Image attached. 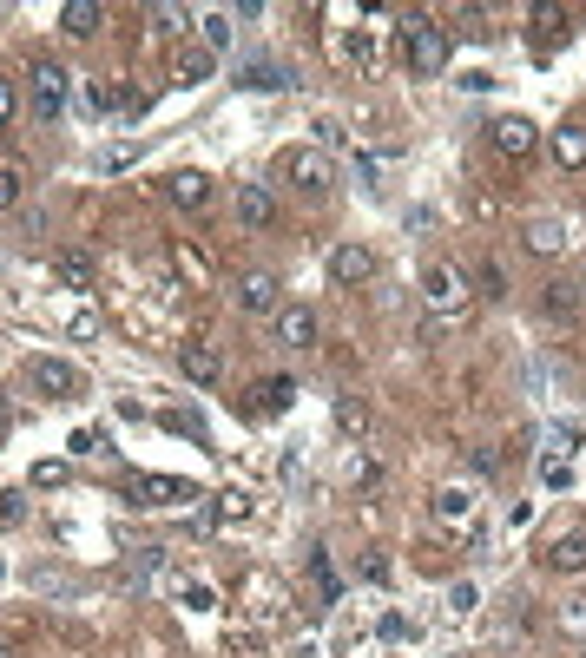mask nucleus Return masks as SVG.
I'll return each instance as SVG.
<instances>
[{"label": "nucleus", "mask_w": 586, "mask_h": 658, "mask_svg": "<svg viewBox=\"0 0 586 658\" xmlns=\"http://www.w3.org/2000/svg\"><path fill=\"white\" fill-rule=\"evenodd\" d=\"M20 520H27V501L20 494H0V527H20Z\"/></svg>", "instance_id": "c9c22d12"}, {"label": "nucleus", "mask_w": 586, "mask_h": 658, "mask_svg": "<svg viewBox=\"0 0 586 658\" xmlns=\"http://www.w3.org/2000/svg\"><path fill=\"white\" fill-rule=\"evenodd\" d=\"M73 106V73L53 60L33 66V119H60V112Z\"/></svg>", "instance_id": "7ed1b4c3"}, {"label": "nucleus", "mask_w": 586, "mask_h": 658, "mask_svg": "<svg viewBox=\"0 0 586 658\" xmlns=\"http://www.w3.org/2000/svg\"><path fill=\"white\" fill-rule=\"evenodd\" d=\"M132 158H139V145H126V139H119V145H99V158H93V165H99V172H126Z\"/></svg>", "instance_id": "c85d7f7f"}, {"label": "nucleus", "mask_w": 586, "mask_h": 658, "mask_svg": "<svg viewBox=\"0 0 586 658\" xmlns=\"http://www.w3.org/2000/svg\"><path fill=\"white\" fill-rule=\"evenodd\" d=\"M178 599H185L191 612H205V606H211V586H205V580H185V586H178Z\"/></svg>", "instance_id": "f704fd0d"}, {"label": "nucleus", "mask_w": 586, "mask_h": 658, "mask_svg": "<svg viewBox=\"0 0 586 658\" xmlns=\"http://www.w3.org/2000/svg\"><path fill=\"white\" fill-rule=\"evenodd\" d=\"M27 382L47 395V402H73V395H80V369L60 362V356H27Z\"/></svg>", "instance_id": "20e7f679"}, {"label": "nucleus", "mask_w": 586, "mask_h": 658, "mask_svg": "<svg viewBox=\"0 0 586 658\" xmlns=\"http://www.w3.org/2000/svg\"><path fill=\"white\" fill-rule=\"evenodd\" d=\"M317 139H323V145H343V139H349V132H343V126H336V119H317Z\"/></svg>", "instance_id": "a18cd8bd"}, {"label": "nucleus", "mask_w": 586, "mask_h": 658, "mask_svg": "<svg viewBox=\"0 0 586 658\" xmlns=\"http://www.w3.org/2000/svg\"><path fill=\"white\" fill-rule=\"evenodd\" d=\"M0 658H14V652H7V639H0Z\"/></svg>", "instance_id": "09e8293b"}, {"label": "nucleus", "mask_w": 586, "mask_h": 658, "mask_svg": "<svg viewBox=\"0 0 586 658\" xmlns=\"http://www.w3.org/2000/svg\"><path fill=\"white\" fill-rule=\"evenodd\" d=\"M330 415H336V428H343V435H363V428H369V408L356 402V395H336Z\"/></svg>", "instance_id": "b1692460"}, {"label": "nucleus", "mask_w": 586, "mask_h": 658, "mask_svg": "<svg viewBox=\"0 0 586 658\" xmlns=\"http://www.w3.org/2000/svg\"><path fill=\"white\" fill-rule=\"evenodd\" d=\"M547 566H554V573H580V566H586V533H560V540H547Z\"/></svg>", "instance_id": "a211bd4d"}, {"label": "nucleus", "mask_w": 586, "mask_h": 658, "mask_svg": "<svg viewBox=\"0 0 586 658\" xmlns=\"http://www.w3.org/2000/svg\"><path fill=\"white\" fill-rule=\"evenodd\" d=\"M580 297H586V270H580Z\"/></svg>", "instance_id": "8fccbe9b"}, {"label": "nucleus", "mask_w": 586, "mask_h": 658, "mask_svg": "<svg viewBox=\"0 0 586 658\" xmlns=\"http://www.w3.org/2000/svg\"><path fill=\"white\" fill-rule=\"evenodd\" d=\"M152 27H159V33H178V27H185V7H152Z\"/></svg>", "instance_id": "e433bc0d"}, {"label": "nucleus", "mask_w": 586, "mask_h": 658, "mask_svg": "<svg viewBox=\"0 0 586 658\" xmlns=\"http://www.w3.org/2000/svg\"><path fill=\"white\" fill-rule=\"evenodd\" d=\"M284 172H290V185H297V191H317V198L336 185V165H330L323 145H297V152L284 158Z\"/></svg>", "instance_id": "39448f33"}, {"label": "nucleus", "mask_w": 586, "mask_h": 658, "mask_svg": "<svg viewBox=\"0 0 586 658\" xmlns=\"http://www.w3.org/2000/svg\"><path fill=\"white\" fill-rule=\"evenodd\" d=\"M238 86H251V93H284V86H290V66L284 60H244L238 66Z\"/></svg>", "instance_id": "f8f14e48"}, {"label": "nucleus", "mask_w": 586, "mask_h": 658, "mask_svg": "<svg viewBox=\"0 0 586 658\" xmlns=\"http://www.w3.org/2000/svg\"><path fill=\"white\" fill-rule=\"evenodd\" d=\"M178 369H185L191 382H218L224 362H218V349H211V343H185V349H178Z\"/></svg>", "instance_id": "f3484780"}, {"label": "nucleus", "mask_w": 586, "mask_h": 658, "mask_svg": "<svg viewBox=\"0 0 586 658\" xmlns=\"http://www.w3.org/2000/svg\"><path fill=\"white\" fill-rule=\"evenodd\" d=\"M567 237H573L567 218H534V224H527V251L554 257V251H567Z\"/></svg>", "instance_id": "2eb2a0df"}, {"label": "nucleus", "mask_w": 586, "mask_h": 658, "mask_svg": "<svg viewBox=\"0 0 586 658\" xmlns=\"http://www.w3.org/2000/svg\"><path fill=\"white\" fill-rule=\"evenodd\" d=\"M290 402H297V382H290V376H270L264 382V408H290Z\"/></svg>", "instance_id": "473e14b6"}, {"label": "nucleus", "mask_w": 586, "mask_h": 658, "mask_svg": "<svg viewBox=\"0 0 586 658\" xmlns=\"http://www.w3.org/2000/svg\"><path fill=\"white\" fill-rule=\"evenodd\" d=\"M218 73V53H205V47H191V53H178V66H172V86H205V79Z\"/></svg>", "instance_id": "dca6fc26"}, {"label": "nucleus", "mask_w": 586, "mask_h": 658, "mask_svg": "<svg viewBox=\"0 0 586 658\" xmlns=\"http://www.w3.org/2000/svg\"><path fill=\"white\" fill-rule=\"evenodd\" d=\"M567 626H580V632H586V599H580V606H567Z\"/></svg>", "instance_id": "49530a36"}, {"label": "nucleus", "mask_w": 586, "mask_h": 658, "mask_svg": "<svg viewBox=\"0 0 586 658\" xmlns=\"http://www.w3.org/2000/svg\"><path fill=\"white\" fill-rule=\"evenodd\" d=\"M238 218L251 224V231H270V224H277V198H270L264 185H238Z\"/></svg>", "instance_id": "ddd939ff"}, {"label": "nucleus", "mask_w": 586, "mask_h": 658, "mask_svg": "<svg viewBox=\"0 0 586 658\" xmlns=\"http://www.w3.org/2000/svg\"><path fill=\"white\" fill-rule=\"evenodd\" d=\"M402 40H409V73L415 79L448 73V27H435L428 14H402Z\"/></svg>", "instance_id": "f257e3e1"}, {"label": "nucleus", "mask_w": 586, "mask_h": 658, "mask_svg": "<svg viewBox=\"0 0 586 658\" xmlns=\"http://www.w3.org/2000/svg\"><path fill=\"white\" fill-rule=\"evenodd\" d=\"M317 586H323V599H336V593H343V586H336V566L323 560V553H317Z\"/></svg>", "instance_id": "79ce46f5"}, {"label": "nucleus", "mask_w": 586, "mask_h": 658, "mask_svg": "<svg viewBox=\"0 0 586 658\" xmlns=\"http://www.w3.org/2000/svg\"><path fill=\"white\" fill-rule=\"evenodd\" d=\"M547 448H554V461H567L573 448H580V422H554L547 428Z\"/></svg>", "instance_id": "cd10ccee"}, {"label": "nucleus", "mask_w": 586, "mask_h": 658, "mask_svg": "<svg viewBox=\"0 0 586 658\" xmlns=\"http://www.w3.org/2000/svg\"><path fill=\"white\" fill-rule=\"evenodd\" d=\"M547 316H573V303H580V283H547Z\"/></svg>", "instance_id": "393cba45"}, {"label": "nucleus", "mask_w": 586, "mask_h": 658, "mask_svg": "<svg viewBox=\"0 0 586 658\" xmlns=\"http://www.w3.org/2000/svg\"><path fill=\"white\" fill-rule=\"evenodd\" d=\"M336 53H343V60H349V66H356V73H376V40H369V33H363V27L349 33V40H343V47H336Z\"/></svg>", "instance_id": "5701e85b"}, {"label": "nucleus", "mask_w": 586, "mask_h": 658, "mask_svg": "<svg viewBox=\"0 0 586 658\" xmlns=\"http://www.w3.org/2000/svg\"><path fill=\"white\" fill-rule=\"evenodd\" d=\"M198 33H205V40H198L205 53H224L231 40H238V14H205V20H198Z\"/></svg>", "instance_id": "412c9836"}, {"label": "nucleus", "mask_w": 586, "mask_h": 658, "mask_svg": "<svg viewBox=\"0 0 586 658\" xmlns=\"http://www.w3.org/2000/svg\"><path fill=\"white\" fill-rule=\"evenodd\" d=\"M343 474H349L356 487H376V461H369L363 448H349V455H343Z\"/></svg>", "instance_id": "7c9ffc66"}, {"label": "nucleus", "mask_w": 586, "mask_h": 658, "mask_svg": "<svg viewBox=\"0 0 586 658\" xmlns=\"http://www.w3.org/2000/svg\"><path fill=\"white\" fill-rule=\"evenodd\" d=\"M66 481V461H40V468H33V487H60Z\"/></svg>", "instance_id": "58836bf2"}, {"label": "nucleus", "mask_w": 586, "mask_h": 658, "mask_svg": "<svg viewBox=\"0 0 586 658\" xmlns=\"http://www.w3.org/2000/svg\"><path fill=\"white\" fill-rule=\"evenodd\" d=\"M488 145H494V152H507V158H521L527 145H534V126H527L521 112H507V119H494V126H488Z\"/></svg>", "instance_id": "9b49d317"}, {"label": "nucleus", "mask_w": 586, "mask_h": 658, "mask_svg": "<svg viewBox=\"0 0 586 658\" xmlns=\"http://www.w3.org/2000/svg\"><path fill=\"white\" fill-rule=\"evenodd\" d=\"M132 507H178V501H198L185 481H172V474H139V481L126 487Z\"/></svg>", "instance_id": "6e6552de"}, {"label": "nucleus", "mask_w": 586, "mask_h": 658, "mask_svg": "<svg viewBox=\"0 0 586 658\" xmlns=\"http://www.w3.org/2000/svg\"><path fill=\"white\" fill-rule=\"evenodd\" d=\"M244 514H251V494H244V487H231V494L211 501V520H244Z\"/></svg>", "instance_id": "a878e982"}, {"label": "nucleus", "mask_w": 586, "mask_h": 658, "mask_svg": "<svg viewBox=\"0 0 586 658\" xmlns=\"http://www.w3.org/2000/svg\"><path fill=\"white\" fill-rule=\"evenodd\" d=\"M376 632H382V639H409V619H402V612H382Z\"/></svg>", "instance_id": "37998d69"}, {"label": "nucleus", "mask_w": 586, "mask_h": 658, "mask_svg": "<svg viewBox=\"0 0 586 658\" xmlns=\"http://www.w3.org/2000/svg\"><path fill=\"white\" fill-rule=\"evenodd\" d=\"M428 514H435V527L442 533H461V540H481V494L468 481L442 487L435 501H428Z\"/></svg>", "instance_id": "f03ea898"}, {"label": "nucleus", "mask_w": 586, "mask_h": 658, "mask_svg": "<svg viewBox=\"0 0 586 658\" xmlns=\"http://www.w3.org/2000/svg\"><path fill=\"white\" fill-rule=\"evenodd\" d=\"M231 303H238L244 316H277V277H270V270H244V277L231 283Z\"/></svg>", "instance_id": "0eeeda50"}, {"label": "nucleus", "mask_w": 586, "mask_h": 658, "mask_svg": "<svg viewBox=\"0 0 586 658\" xmlns=\"http://www.w3.org/2000/svg\"><path fill=\"white\" fill-rule=\"evenodd\" d=\"M270 336H277V349H310L317 343V310H310V303H277Z\"/></svg>", "instance_id": "423d86ee"}, {"label": "nucleus", "mask_w": 586, "mask_h": 658, "mask_svg": "<svg viewBox=\"0 0 586 658\" xmlns=\"http://www.w3.org/2000/svg\"><path fill=\"white\" fill-rule=\"evenodd\" d=\"M475 599H481L475 580H455V586H448V612H455V619H468V612H475Z\"/></svg>", "instance_id": "2f4dec72"}, {"label": "nucleus", "mask_w": 586, "mask_h": 658, "mask_svg": "<svg viewBox=\"0 0 586 658\" xmlns=\"http://www.w3.org/2000/svg\"><path fill=\"white\" fill-rule=\"evenodd\" d=\"M93 336H99V316L80 310V316H73V343H93Z\"/></svg>", "instance_id": "a19ab883"}, {"label": "nucleus", "mask_w": 586, "mask_h": 658, "mask_svg": "<svg viewBox=\"0 0 586 658\" xmlns=\"http://www.w3.org/2000/svg\"><path fill=\"white\" fill-rule=\"evenodd\" d=\"M99 20H106L99 0H66V7H60V33H73V40H93Z\"/></svg>", "instance_id": "4468645a"}, {"label": "nucleus", "mask_w": 586, "mask_h": 658, "mask_svg": "<svg viewBox=\"0 0 586 658\" xmlns=\"http://www.w3.org/2000/svg\"><path fill=\"white\" fill-rule=\"evenodd\" d=\"M66 448H73V455H106V435H99V428H80Z\"/></svg>", "instance_id": "72a5a7b5"}, {"label": "nucleus", "mask_w": 586, "mask_h": 658, "mask_svg": "<svg viewBox=\"0 0 586 658\" xmlns=\"http://www.w3.org/2000/svg\"><path fill=\"white\" fill-rule=\"evenodd\" d=\"M14 106H20V99H14V79H0V132H7V119H14Z\"/></svg>", "instance_id": "c03bdc74"}, {"label": "nucleus", "mask_w": 586, "mask_h": 658, "mask_svg": "<svg viewBox=\"0 0 586 658\" xmlns=\"http://www.w3.org/2000/svg\"><path fill=\"white\" fill-rule=\"evenodd\" d=\"M540 487H547V494H567V487H573V468L547 455V461H540Z\"/></svg>", "instance_id": "c756f323"}, {"label": "nucleus", "mask_w": 586, "mask_h": 658, "mask_svg": "<svg viewBox=\"0 0 586 658\" xmlns=\"http://www.w3.org/2000/svg\"><path fill=\"white\" fill-rule=\"evenodd\" d=\"M422 290H428V303H435L442 316L468 303V277H461V270H448V264H428V270H422Z\"/></svg>", "instance_id": "1a4fd4ad"}, {"label": "nucleus", "mask_w": 586, "mask_h": 658, "mask_svg": "<svg viewBox=\"0 0 586 658\" xmlns=\"http://www.w3.org/2000/svg\"><path fill=\"white\" fill-rule=\"evenodd\" d=\"M14 198H20V172H14V165H0V211H7Z\"/></svg>", "instance_id": "ea45409f"}, {"label": "nucleus", "mask_w": 586, "mask_h": 658, "mask_svg": "<svg viewBox=\"0 0 586 658\" xmlns=\"http://www.w3.org/2000/svg\"><path fill=\"white\" fill-rule=\"evenodd\" d=\"M165 191H172V204H185V211H198V204H211V178H205V172H178V178H172Z\"/></svg>", "instance_id": "aec40b11"}, {"label": "nucleus", "mask_w": 586, "mask_h": 658, "mask_svg": "<svg viewBox=\"0 0 586 658\" xmlns=\"http://www.w3.org/2000/svg\"><path fill=\"white\" fill-rule=\"evenodd\" d=\"M106 106H112V99L99 93V86H73V112H80L86 126H93V119H99V112H106Z\"/></svg>", "instance_id": "bb28decb"}, {"label": "nucleus", "mask_w": 586, "mask_h": 658, "mask_svg": "<svg viewBox=\"0 0 586 658\" xmlns=\"http://www.w3.org/2000/svg\"><path fill=\"white\" fill-rule=\"evenodd\" d=\"M7 422H14V415H7V395H0V441H7Z\"/></svg>", "instance_id": "de8ad7c7"}, {"label": "nucleus", "mask_w": 586, "mask_h": 658, "mask_svg": "<svg viewBox=\"0 0 586 658\" xmlns=\"http://www.w3.org/2000/svg\"><path fill=\"white\" fill-rule=\"evenodd\" d=\"M481 290H488V297H507V270L501 264H481Z\"/></svg>", "instance_id": "4c0bfd02"}, {"label": "nucleus", "mask_w": 586, "mask_h": 658, "mask_svg": "<svg viewBox=\"0 0 586 658\" xmlns=\"http://www.w3.org/2000/svg\"><path fill=\"white\" fill-rule=\"evenodd\" d=\"M554 158H560V172H586V126H560Z\"/></svg>", "instance_id": "6ab92c4d"}, {"label": "nucleus", "mask_w": 586, "mask_h": 658, "mask_svg": "<svg viewBox=\"0 0 586 658\" xmlns=\"http://www.w3.org/2000/svg\"><path fill=\"white\" fill-rule=\"evenodd\" d=\"M53 270H60V277L66 283H73V290H86V283H93V257H86V251H60V257H53Z\"/></svg>", "instance_id": "4be33fe9"}, {"label": "nucleus", "mask_w": 586, "mask_h": 658, "mask_svg": "<svg viewBox=\"0 0 586 658\" xmlns=\"http://www.w3.org/2000/svg\"><path fill=\"white\" fill-rule=\"evenodd\" d=\"M330 277L336 283H369V277H376V257H369L363 244H336V251H330Z\"/></svg>", "instance_id": "9d476101"}]
</instances>
